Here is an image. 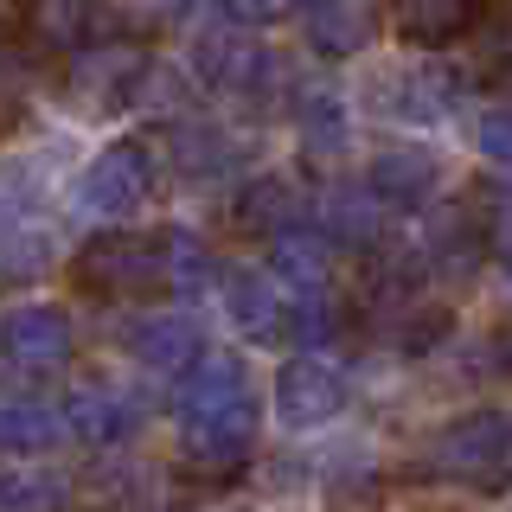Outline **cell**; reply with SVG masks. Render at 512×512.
<instances>
[{
    "mask_svg": "<svg viewBox=\"0 0 512 512\" xmlns=\"http://www.w3.org/2000/svg\"><path fill=\"white\" fill-rule=\"evenodd\" d=\"M365 192L384 205V212H423L442 192V160L423 148V141H391V148L372 154L365 167Z\"/></svg>",
    "mask_w": 512,
    "mask_h": 512,
    "instance_id": "cell-9",
    "label": "cell"
},
{
    "mask_svg": "<svg viewBox=\"0 0 512 512\" xmlns=\"http://www.w3.org/2000/svg\"><path fill=\"white\" fill-rule=\"evenodd\" d=\"M301 26L320 58H359L378 32V0H308Z\"/></svg>",
    "mask_w": 512,
    "mask_h": 512,
    "instance_id": "cell-16",
    "label": "cell"
},
{
    "mask_svg": "<svg viewBox=\"0 0 512 512\" xmlns=\"http://www.w3.org/2000/svg\"><path fill=\"white\" fill-rule=\"evenodd\" d=\"M493 359H500V372L512 378V333H500V340H493Z\"/></svg>",
    "mask_w": 512,
    "mask_h": 512,
    "instance_id": "cell-30",
    "label": "cell"
},
{
    "mask_svg": "<svg viewBox=\"0 0 512 512\" xmlns=\"http://www.w3.org/2000/svg\"><path fill=\"white\" fill-rule=\"evenodd\" d=\"M314 231L327 237L333 250H378L384 244V205L365 186H333L314 199Z\"/></svg>",
    "mask_w": 512,
    "mask_h": 512,
    "instance_id": "cell-18",
    "label": "cell"
},
{
    "mask_svg": "<svg viewBox=\"0 0 512 512\" xmlns=\"http://www.w3.org/2000/svg\"><path fill=\"white\" fill-rule=\"evenodd\" d=\"M64 423L84 448H122L141 429V404L122 391V384H77L64 397Z\"/></svg>",
    "mask_w": 512,
    "mask_h": 512,
    "instance_id": "cell-15",
    "label": "cell"
},
{
    "mask_svg": "<svg viewBox=\"0 0 512 512\" xmlns=\"http://www.w3.org/2000/svg\"><path fill=\"white\" fill-rule=\"evenodd\" d=\"M224 7V20L231 26H276V20H288V13H301V0H218Z\"/></svg>",
    "mask_w": 512,
    "mask_h": 512,
    "instance_id": "cell-29",
    "label": "cell"
},
{
    "mask_svg": "<svg viewBox=\"0 0 512 512\" xmlns=\"http://www.w3.org/2000/svg\"><path fill=\"white\" fill-rule=\"evenodd\" d=\"M474 148L487 154L493 167H506V173H512V103L480 109V116H474Z\"/></svg>",
    "mask_w": 512,
    "mask_h": 512,
    "instance_id": "cell-27",
    "label": "cell"
},
{
    "mask_svg": "<svg viewBox=\"0 0 512 512\" xmlns=\"http://www.w3.org/2000/svg\"><path fill=\"white\" fill-rule=\"evenodd\" d=\"M269 269H276L288 288H327L333 282V244L314 224H301V231H288V237L269 244Z\"/></svg>",
    "mask_w": 512,
    "mask_h": 512,
    "instance_id": "cell-24",
    "label": "cell"
},
{
    "mask_svg": "<svg viewBox=\"0 0 512 512\" xmlns=\"http://www.w3.org/2000/svg\"><path fill=\"white\" fill-rule=\"evenodd\" d=\"M468 205H474L480 231H487V237H493L500 250H512V186H480Z\"/></svg>",
    "mask_w": 512,
    "mask_h": 512,
    "instance_id": "cell-28",
    "label": "cell"
},
{
    "mask_svg": "<svg viewBox=\"0 0 512 512\" xmlns=\"http://www.w3.org/2000/svg\"><path fill=\"white\" fill-rule=\"evenodd\" d=\"M64 506V474L39 461H7L0 468V512H58Z\"/></svg>",
    "mask_w": 512,
    "mask_h": 512,
    "instance_id": "cell-25",
    "label": "cell"
},
{
    "mask_svg": "<svg viewBox=\"0 0 512 512\" xmlns=\"http://www.w3.org/2000/svg\"><path fill=\"white\" fill-rule=\"evenodd\" d=\"M224 308L250 346H295V288L276 269H224Z\"/></svg>",
    "mask_w": 512,
    "mask_h": 512,
    "instance_id": "cell-8",
    "label": "cell"
},
{
    "mask_svg": "<svg viewBox=\"0 0 512 512\" xmlns=\"http://www.w3.org/2000/svg\"><path fill=\"white\" fill-rule=\"evenodd\" d=\"M122 346H128V359H135V365H148V372H160V378H180L212 340H205V327L192 314L167 308V314L128 320V327H122Z\"/></svg>",
    "mask_w": 512,
    "mask_h": 512,
    "instance_id": "cell-12",
    "label": "cell"
},
{
    "mask_svg": "<svg viewBox=\"0 0 512 512\" xmlns=\"http://www.w3.org/2000/svg\"><path fill=\"white\" fill-rule=\"evenodd\" d=\"M167 160H173V173H180V180L205 186V180H224V173H237V141L224 135L218 122L173 116V122H167Z\"/></svg>",
    "mask_w": 512,
    "mask_h": 512,
    "instance_id": "cell-17",
    "label": "cell"
},
{
    "mask_svg": "<svg viewBox=\"0 0 512 512\" xmlns=\"http://www.w3.org/2000/svg\"><path fill=\"white\" fill-rule=\"evenodd\" d=\"M506 295H512V250H506Z\"/></svg>",
    "mask_w": 512,
    "mask_h": 512,
    "instance_id": "cell-32",
    "label": "cell"
},
{
    "mask_svg": "<svg viewBox=\"0 0 512 512\" xmlns=\"http://www.w3.org/2000/svg\"><path fill=\"white\" fill-rule=\"evenodd\" d=\"M71 282L96 301H141V295H167L160 276V237H135V231H96L84 250L71 256Z\"/></svg>",
    "mask_w": 512,
    "mask_h": 512,
    "instance_id": "cell-4",
    "label": "cell"
},
{
    "mask_svg": "<svg viewBox=\"0 0 512 512\" xmlns=\"http://www.w3.org/2000/svg\"><path fill=\"white\" fill-rule=\"evenodd\" d=\"M0 359L20 378H58L77 359V327L52 301H26V308L0 314Z\"/></svg>",
    "mask_w": 512,
    "mask_h": 512,
    "instance_id": "cell-7",
    "label": "cell"
},
{
    "mask_svg": "<svg viewBox=\"0 0 512 512\" xmlns=\"http://www.w3.org/2000/svg\"><path fill=\"white\" fill-rule=\"evenodd\" d=\"M231 224H237L244 237H263V244H276V237L301 231V224H314V205H308V192L288 180V173H256V180L237 186Z\"/></svg>",
    "mask_w": 512,
    "mask_h": 512,
    "instance_id": "cell-10",
    "label": "cell"
},
{
    "mask_svg": "<svg viewBox=\"0 0 512 512\" xmlns=\"http://www.w3.org/2000/svg\"><path fill=\"white\" fill-rule=\"evenodd\" d=\"M480 7L487 0H391V26L404 45H423V52H436V45H455L468 39Z\"/></svg>",
    "mask_w": 512,
    "mask_h": 512,
    "instance_id": "cell-19",
    "label": "cell"
},
{
    "mask_svg": "<svg viewBox=\"0 0 512 512\" xmlns=\"http://www.w3.org/2000/svg\"><path fill=\"white\" fill-rule=\"evenodd\" d=\"M148 45H135V39H103V45H84L77 52V71H71V84L90 96V103H103V109H116V103H135V90H141V77H148Z\"/></svg>",
    "mask_w": 512,
    "mask_h": 512,
    "instance_id": "cell-13",
    "label": "cell"
},
{
    "mask_svg": "<svg viewBox=\"0 0 512 512\" xmlns=\"http://www.w3.org/2000/svg\"><path fill=\"white\" fill-rule=\"evenodd\" d=\"M493 84H500V90H506V103H512V64H506V71H500V77H493Z\"/></svg>",
    "mask_w": 512,
    "mask_h": 512,
    "instance_id": "cell-31",
    "label": "cell"
},
{
    "mask_svg": "<svg viewBox=\"0 0 512 512\" xmlns=\"http://www.w3.org/2000/svg\"><path fill=\"white\" fill-rule=\"evenodd\" d=\"M160 276H167V295L199 301L205 288L218 282V263H212V250H205V237H192L186 224H167V231H160Z\"/></svg>",
    "mask_w": 512,
    "mask_h": 512,
    "instance_id": "cell-23",
    "label": "cell"
},
{
    "mask_svg": "<svg viewBox=\"0 0 512 512\" xmlns=\"http://www.w3.org/2000/svg\"><path fill=\"white\" fill-rule=\"evenodd\" d=\"M295 128H301V148H308L314 160H340L352 148V109L340 90H301L295 96Z\"/></svg>",
    "mask_w": 512,
    "mask_h": 512,
    "instance_id": "cell-21",
    "label": "cell"
},
{
    "mask_svg": "<svg viewBox=\"0 0 512 512\" xmlns=\"http://www.w3.org/2000/svg\"><path fill=\"white\" fill-rule=\"evenodd\" d=\"M372 109L397 128H436L455 109V77L436 64H416V71H384L372 84Z\"/></svg>",
    "mask_w": 512,
    "mask_h": 512,
    "instance_id": "cell-11",
    "label": "cell"
},
{
    "mask_svg": "<svg viewBox=\"0 0 512 512\" xmlns=\"http://www.w3.org/2000/svg\"><path fill=\"white\" fill-rule=\"evenodd\" d=\"M423 474L448 480V487H468V493H500L512 480V410L480 404V410L448 416L423 448Z\"/></svg>",
    "mask_w": 512,
    "mask_h": 512,
    "instance_id": "cell-2",
    "label": "cell"
},
{
    "mask_svg": "<svg viewBox=\"0 0 512 512\" xmlns=\"http://www.w3.org/2000/svg\"><path fill=\"white\" fill-rule=\"evenodd\" d=\"M148 192H154L148 141H109V148L77 173L71 199H77V212L96 218V224H122V218H135L141 205H148Z\"/></svg>",
    "mask_w": 512,
    "mask_h": 512,
    "instance_id": "cell-5",
    "label": "cell"
},
{
    "mask_svg": "<svg viewBox=\"0 0 512 512\" xmlns=\"http://www.w3.org/2000/svg\"><path fill=\"white\" fill-rule=\"evenodd\" d=\"M26 39L39 52H84L96 39V0H26Z\"/></svg>",
    "mask_w": 512,
    "mask_h": 512,
    "instance_id": "cell-22",
    "label": "cell"
},
{
    "mask_svg": "<svg viewBox=\"0 0 512 512\" xmlns=\"http://www.w3.org/2000/svg\"><path fill=\"white\" fill-rule=\"evenodd\" d=\"M474 64L487 77H500L506 64H512V7H480V20H474Z\"/></svg>",
    "mask_w": 512,
    "mask_h": 512,
    "instance_id": "cell-26",
    "label": "cell"
},
{
    "mask_svg": "<svg viewBox=\"0 0 512 512\" xmlns=\"http://www.w3.org/2000/svg\"><path fill=\"white\" fill-rule=\"evenodd\" d=\"M256 429H263V404H256L244 359L224 346H205L199 359L173 378V436H180V461L192 474H237L256 455Z\"/></svg>",
    "mask_w": 512,
    "mask_h": 512,
    "instance_id": "cell-1",
    "label": "cell"
},
{
    "mask_svg": "<svg viewBox=\"0 0 512 512\" xmlns=\"http://www.w3.org/2000/svg\"><path fill=\"white\" fill-rule=\"evenodd\" d=\"M64 410L52 404H39V397H26V391H0V455H13V461H32V455H45L58 436H64Z\"/></svg>",
    "mask_w": 512,
    "mask_h": 512,
    "instance_id": "cell-20",
    "label": "cell"
},
{
    "mask_svg": "<svg viewBox=\"0 0 512 512\" xmlns=\"http://www.w3.org/2000/svg\"><path fill=\"white\" fill-rule=\"evenodd\" d=\"M493 237L480 231V218H474V205H442L436 218H429V231H423V269L436 282H468L474 269H480V256H487Z\"/></svg>",
    "mask_w": 512,
    "mask_h": 512,
    "instance_id": "cell-14",
    "label": "cell"
},
{
    "mask_svg": "<svg viewBox=\"0 0 512 512\" xmlns=\"http://www.w3.org/2000/svg\"><path fill=\"white\" fill-rule=\"evenodd\" d=\"M192 77L205 90L231 96V103H250V109H269L282 90V58L269 45L250 39V26H224V32H205L192 45Z\"/></svg>",
    "mask_w": 512,
    "mask_h": 512,
    "instance_id": "cell-3",
    "label": "cell"
},
{
    "mask_svg": "<svg viewBox=\"0 0 512 512\" xmlns=\"http://www.w3.org/2000/svg\"><path fill=\"white\" fill-rule=\"evenodd\" d=\"M346 397H352V384L340 372V359H327V352H295V359H282L269 404H276L282 429L308 436V429H327L333 416L346 410Z\"/></svg>",
    "mask_w": 512,
    "mask_h": 512,
    "instance_id": "cell-6",
    "label": "cell"
}]
</instances>
